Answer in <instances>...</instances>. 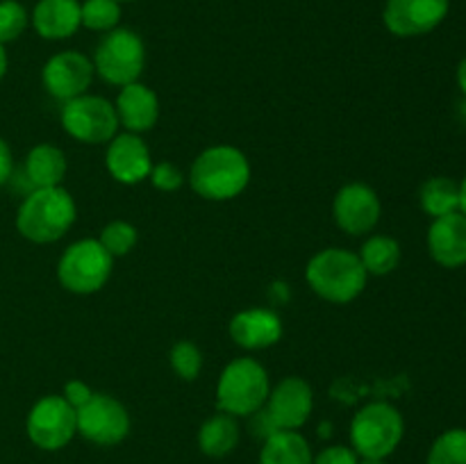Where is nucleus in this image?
Instances as JSON below:
<instances>
[{"instance_id":"obj_1","label":"nucleus","mask_w":466,"mask_h":464,"mask_svg":"<svg viewBox=\"0 0 466 464\" xmlns=\"http://www.w3.org/2000/svg\"><path fill=\"white\" fill-rule=\"evenodd\" d=\"M189 185L196 196L214 203L232 200L250 185V162L235 146H212L191 164Z\"/></svg>"},{"instance_id":"obj_28","label":"nucleus","mask_w":466,"mask_h":464,"mask_svg":"<svg viewBox=\"0 0 466 464\" xmlns=\"http://www.w3.org/2000/svg\"><path fill=\"white\" fill-rule=\"evenodd\" d=\"M168 364H171L173 373H176L180 380L191 382L200 376V371H203V353H200V348L194 341H176L171 353H168Z\"/></svg>"},{"instance_id":"obj_14","label":"nucleus","mask_w":466,"mask_h":464,"mask_svg":"<svg viewBox=\"0 0 466 464\" xmlns=\"http://www.w3.org/2000/svg\"><path fill=\"white\" fill-rule=\"evenodd\" d=\"M451 0H387L382 21L396 36H421L446 18Z\"/></svg>"},{"instance_id":"obj_5","label":"nucleus","mask_w":466,"mask_h":464,"mask_svg":"<svg viewBox=\"0 0 466 464\" xmlns=\"http://www.w3.org/2000/svg\"><path fill=\"white\" fill-rule=\"evenodd\" d=\"M403 414L385 400L360 409L350 421V444L360 458H390L403 439Z\"/></svg>"},{"instance_id":"obj_34","label":"nucleus","mask_w":466,"mask_h":464,"mask_svg":"<svg viewBox=\"0 0 466 464\" xmlns=\"http://www.w3.org/2000/svg\"><path fill=\"white\" fill-rule=\"evenodd\" d=\"M458 85H460V89H462V94L466 96V57L460 62V66H458Z\"/></svg>"},{"instance_id":"obj_27","label":"nucleus","mask_w":466,"mask_h":464,"mask_svg":"<svg viewBox=\"0 0 466 464\" xmlns=\"http://www.w3.org/2000/svg\"><path fill=\"white\" fill-rule=\"evenodd\" d=\"M98 241L112 257H126L135 250L137 241H139V232L127 221H109L100 230Z\"/></svg>"},{"instance_id":"obj_24","label":"nucleus","mask_w":466,"mask_h":464,"mask_svg":"<svg viewBox=\"0 0 466 464\" xmlns=\"http://www.w3.org/2000/svg\"><path fill=\"white\" fill-rule=\"evenodd\" d=\"M419 200H421L423 212L432 218L460 212V185L446 176L431 177V180L423 182Z\"/></svg>"},{"instance_id":"obj_29","label":"nucleus","mask_w":466,"mask_h":464,"mask_svg":"<svg viewBox=\"0 0 466 464\" xmlns=\"http://www.w3.org/2000/svg\"><path fill=\"white\" fill-rule=\"evenodd\" d=\"M27 27V12L16 0H3L0 3V44L16 41Z\"/></svg>"},{"instance_id":"obj_23","label":"nucleus","mask_w":466,"mask_h":464,"mask_svg":"<svg viewBox=\"0 0 466 464\" xmlns=\"http://www.w3.org/2000/svg\"><path fill=\"white\" fill-rule=\"evenodd\" d=\"M358 255L369 276H390L400 264V244L390 235H371Z\"/></svg>"},{"instance_id":"obj_16","label":"nucleus","mask_w":466,"mask_h":464,"mask_svg":"<svg viewBox=\"0 0 466 464\" xmlns=\"http://www.w3.org/2000/svg\"><path fill=\"white\" fill-rule=\"evenodd\" d=\"M232 341L246 350H264L282 339V318L273 309L250 308L241 309L230 318L228 326Z\"/></svg>"},{"instance_id":"obj_30","label":"nucleus","mask_w":466,"mask_h":464,"mask_svg":"<svg viewBox=\"0 0 466 464\" xmlns=\"http://www.w3.org/2000/svg\"><path fill=\"white\" fill-rule=\"evenodd\" d=\"M148 180L153 182L155 189L167 191L168 194V191L180 189L182 182H185V176H182V171L176 166V164L159 162V164H153V171H150Z\"/></svg>"},{"instance_id":"obj_4","label":"nucleus","mask_w":466,"mask_h":464,"mask_svg":"<svg viewBox=\"0 0 466 464\" xmlns=\"http://www.w3.org/2000/svg\"><path fill=\"white\" fill-rule=\"evenodd\" d=\"M268 394L267 368L253 358H237L218 376L217 408L230 417H253L267 405Z\"/></svg>"},{"instance_id":"obj_33","label":"nucleus","mask_w":466,"mask_h":464,"mask_svg":"<svg viewBox=\"0 0 466 464\" xmlns=\"http://www.w3.org/2000/svg\"><path fill=\"white\" fill-rule=\"evenodd\" d=\"M12 171H14L12 150H9L7 141L0 136V187H3L5 182H9V177H12Z\"/></svg>"},{"instance_id":"obj_11","label":"nucleus","mask_w":466,"mask_h":464,"mask_svg":"<svg viewBox=\"0 0 466 464\" xmlns=\"http://www.w3.org/2000/svg\"><path fill=\"white\" fill-rule=\"evenodd\" d=\"M382 214L380 198L364 182H349L332 200V218L346 235H369L378 226Z\"/></svg>"},{"instance_id":"obj_32","label":"nucleus","mask_w":466,"mask_h":464,"mask_svg":"<svg viewBox=\"0 0 466 464\" xmlns=\"http://www.w3.org/2000/svg\"><path fill=\"white\" fill-rule=\"evenodd\" d=\"M64 398H66V403L71 405V408H82V405L86 403V400L94 396V391H91V387L86 385V382L82 380H68L66 385H64Z\"/></svg>"},{"instance_id":"obj_9","label":"nucleus","mask_w":466,"mask_h":464,"mask_svg":"<svg viewBox=\"0 0 466 464\" xmlns=\"http://www.w3.org/2000/svg\"><path fill=\"white\" fill-rule=\"evenodd\" d=\"M27 437L41 450H59L77 435V412L64 396H44L32 405L25 421Z\"/></svg>"},{"instance_id":"obj_10","label":"nucleus","mask_w":466,"mask_h":464,"mask_svg":"<svg viewBox=\"0 0 466 464\" xmlns=\"http://www.w3.org/2000/svg\"><path fill=\"white\" fill-rule=\"evenodd\" d=\"M77 412V435L98 446H116L130 435L126 405L109 394H96Z\"/></svg>"},{"instance_id":"obj_15","label":"nucleus","mask_w":466,"mask_h":464,"mask_svg":"<svg viewBox=\"0 0 466 464\" xmlns=\"http://www.w3.org/2000/svg\"><path fill=\"white\" fill-rule=\"evenodd\" d=\"M105 166L114 180L132 187L148 180L150 171H153V157H150L148 146L141 141L139 135L123 132L107 144Z\"/></svg>"},{"instance_id":"obj_6","label":"nucleus","mask_w":466,"mask_h":464,"mask_svg":"<svg viewBox=\"0 0 466 464\" xmlns=\"http://www.w3.org/2000/svg\"><path fill=\"white\" fill-rule=\"evenodd\" d=\"M112 268L114 257L98 239H80L59 257L57 280L71 294L89 296L107 285Z\"/></svg>"},{"instance_id":"obj_13","label":"nucleus","mask_w":466,"mask_h":464,"mask_svg":"<svg viewBox=\"0 0 466 464\" xmlns=\"http://www.w3.org/2000/svg\"><path fill=\"white\" fill-rule=\"evenodd\" d=\"M264 409L278 430H299L314 409L312 387L299 376L282 378L268 394Z\"/></svg>"},{"instance_id":"obj_26","label":"nucleus","mask_w":466,"mask_h":464,"mask_svg":"<svg viewBox=\"0 0 466 464\" xmlns=\"http://www.w3.org/2000/svg\"><path fill=\"white\" fill-rule=\"evenodd\" d=\"M428 464H466V430L453 428L440 435L428 453Z\"/></svg>"},{"instance_id":"obj_37","label":"nucleus","mask_w":466,"mask_h":464,"mask_svg":"<svg viewBox=\"0 0 466 464\" xmlns=\"http://www.w3.org/2000/svg\"><path fill=\"white\" fill-rule=\"evenodd\" d=\"M358 464H387V462L380 458H362V459H358Z\"/></svg>"},{"instance_id":"obj_3","label":"nucleus","mask_w":466,"mask_h":464,"mask_svg":"<svg viewBox=\"0 0 466 464\" xmlns=\"http://www.w3.org/2000/svg\"><path fill=\"white\" fill-rule=\"evenodd\" d=\"M77 207L64 187H46L25 196L16 214V230L32 244H55L73 227Z\"/></svg>"},{"instance_id":"obj_36","label":"nucleus","mask_w":466,"mask_h":464,"mask_svg":"<svg viewBox=\"0 0 466 464\" xmlns=\"http://www.w3.org/2000/svg\"><path fill=\"white\" fill-rule=\"evenodd\" d=\"M460 212L466 217V177L462 180V185H460Z\"/></svg>"},{"instance_id":"obj_21","label":"nucleus","mask_w":466,"mask_h":464,"mask_svg":"<svg viewBox=\"0 0 466 464\" xmlns=\"http://www.w3.org/2000/svg\"><path fill=\"white\" fill-rule=\"evenodd\" d=\"M314 455L299 430H276L262 444L259 464H312Z\"/></svg>"},{"instance_id":"obj_18","label":"nucleus","mask_w":466,"mask_h":464,"mask_svg":"<svg viewBox=\"0 0 466 464\" xmlns=\"http://www.w3.org/2000/svg\"><path fill=\"white\" fill-rule=\"evenodd\" d=\"M114 109H116L118 126H123L132 135H144L153 130L157 123L159 98L150 86L132 82V85L121 86Z\"/></svg>"},{"instance_id":"obj_38","label":"nucleus","mask_w":466,"mask_h":464,"mask_svg":"<svg viewBox=\"0 0 466 464\" xmlns=\"http://www.w3.org/2000/svg\"><path fill=\"white\" fill-rule=\"evenodd\" d=\"M116 3H132V0H116Z\"/></svg>"},{"instance_id":"obj_8","label":"nucleus","mask_w":466,"mask_h":464,"mask_svg":"<svg viewBox=\"0 0 466 464\" xmlns=\"http://www.w3.org/2000/svg\"><path fill=\"white\" fill-rule=\"evenodd\" d=\"M62 127L68 136L80 144H109L118 135L116 109L107 98L82 94L64 103Z\"/></svg>"},{"instance_id":"obj_20","label":"nucleus","mask_w":466,"mask_h":464,"mask_svg":"<svg viewBox=\"0 0 466 464\" xmlns=\"http://www.w3.org/2000/svg\"><path fill=\"white\" fill-rule=\"evenodd\" d=\"M66 171V155H64L62 148L53 144L35 146L25 157V177L35 189L62 187Z\"/></svg>"},{"instance_id":"obj_25","label":"nucleus","mask_w":466,"mask_h":464,"mask_svg":"<svg viewBox=\"0 0 466 464\" xmlns=\"http://www.w3.org/2000/svg\"><path fill=\"white\" fill-rule=\"evenodd\" d=\"M82 25L94 32H112L121 21V3L116 0H85L80 3Z\"/></svg>"},{"instance_id":"obj_17","label":"nucleus","mask_w":466,"mask_h":464,"mask_svg":"<svg viewBox=\"0 0 466 464\" xmlns=\"http://www.w3.org/2000/svg\"><path fill=\"white\" fill-rule=\"evenodd\" d=\"M431 257L444 268H460L466 264V217L451 212L432 218L428 227Z\"/></svg>"},{"instance_id":"obj_22","label":"nucleus","mask_w":466,"mask_h":464,"mask_svg":"<svg viewBox=\"0 0 466 464\" xmlns=\"http://www.w3.org/2000/svg\"><path fill=\"white\" fill-rule=\"evenodd\" d=\"M239 444V423L235 417L218 412L198 430V446L208 458H226Z\"/></svg>"},{"instance_id":"obj_35","label":"nucleus","mask_w":466,"mask_h":464,"mask_svg":"<svg viewBox=\"0 0 466 464\" xmlns=\"http://www.w3.org/2000/svg\"><path fill=\"white\" fill-rule=\"evenodd\" d=\"M5 73H7V53H5V45L0 44V80L5 77Z\"/></svg>"},{"instance_id":"obj_19","label":"nucleus","mask_w":466,"mask_h":464,"mask_svg":"<svg viewBox=\"0 0 466 464\" xmlns=\"http://www.w3.org/2000/svg\"><path fill=\"white\" fill-rule=\"evenodd\" d=\"M32 25L36 35L48 41L68 39L82 25L77 0H39L32 12Z\"/></svg>"},{"instance_id":"obj_31","label":"nucleus","mask_w":466,"mask_h":464,"mask_svg":"<svg viewBox=\"0 0 466 464\" xmlns=\"http://www.w3.org/2000/svg\"><path fill=\"white\" fill-rule=\"evenodd\" d=\"M358 459L360 455L349 446H328L312 459V464H358Z\"/></svg>"},{"instance_id":"obj_7","label":"nucleus","mask_w":466,"mask_h":464,"mask_svg":"<svg viewBox=\"0 0 466 464\" xmlns=\"http://www.w3.org/2000/svg\"><path fill=\"white\" fill-rule=\"evenodd\" d=\"M94 71L100 80L114 86H126L132 82H139L146 66V45L137 32L127 27H114L112 32H105L103 41L96 45Z\"/></svg>"},{"instance_id":"obj_12","label":"nucleus","mask_w":466,"mask_h":464,"mask_svg":"<svg viewBox=\"0 0 466 464\" xmlns=\"http://www.w3.org/2000/svg\"><path fill=\"white\" fill-rule=\"evenodd\" d=\"M94 64L86 55L77 53V50H62L44 64L41 82L53 98L66 103V100L86 94L94 82Z\"/></svg>"},{"instance_id":"obj_2","label":"nucleus","mask_w":466,"mask_h":464,"mask_svg":"<svg viewBox=\"0 0 466 464\" xmlns=\"http://www.w3.org/2000/svg\"><path fill=\"white\" fill-rule=\"evenodd\" d=\"M305 280L319 298L335 305H346L364 291L369 273L358 253L346 248H323L305 268Z\"/></svg>"}]
</instances>
